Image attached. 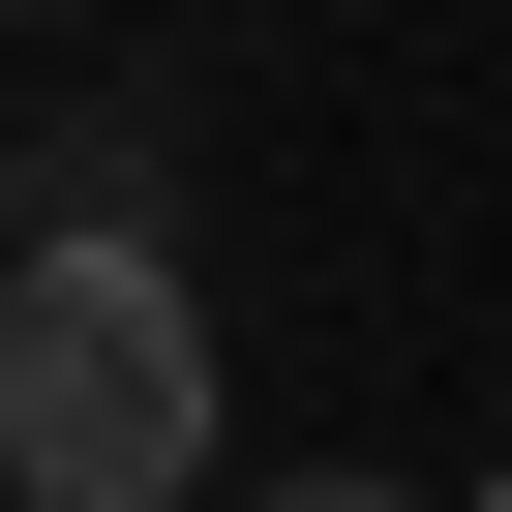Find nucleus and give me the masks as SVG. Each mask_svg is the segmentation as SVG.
Instances as JSON below:
<instances>
[{
    "mask_svg": "<svg viewBox=\"0 0 512 512\" xmlns=\"http://www.w3.org/2000/svg\"><path fill=\"white\" fill-rule=\"evenodd\" d=\"M0 482L31 512H211V272L151 211L0 241Z\"/></svg>",
    "mask_w": 512,
    "mask_h": 512,
    "instance_id": "nucleus-1",
    "label": "nucleus"
},
{
    "mask_svg": "<svg viewBox=\"0 0 512 512\" xmlns=\"http://www.w3.org/2000/svg\"><path fill=\"white\" fill-rule=\"evenodd\" d=\"M241 512H392V482H241Z\"/></svg>",
    "mask_w": 512,
    "mask_h": 512,
    "instance_id": "nucleus-2",
    "label": "nucleus"
},
{
    "mask_svg": "<svg viewBox=\"0 0 512 512\" xmlns=\"http://www.w3.org/2000/svg\"><path fill=\"white\" fill-rule=\"evenodd\" d=\"M0 241H31V121H0Z\"/></svg>",
    "mask_w": 512,
    "mask_h": 512,
    "instance_id": "nucleus-3",
    "label": "nucleus"
},
{
    "mask_svg": "<svg viewBox=\"0 0 512 512\" xmlns=\"http://www.w3.org/2000/svg\"><path fill=\"white\" fill-rule=\"evenodd\" d=\"M482 512H512V482H482Z\"/></svg>",
    "mask_w": 512,
    "mask_h": 512,
    "instance_id": "nucleus-4",
    "label": "nucleus"
}]
</instances>
